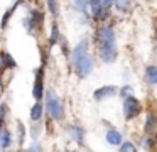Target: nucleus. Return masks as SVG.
I'll return each mask as SVG.
<instances>
[{
    "label": "nucleus",
    "mask_w": 157,
    "mask_h": 152,
    "mask_svg": "<svg viewBox=\"0 0 157 152\" xmlns=\"http://www.w3.org/2000/svg\"><path fill=\"white\" fill-rule=\"evenodd\" d=\"M96 44L100 47V56L105 63H112L117 57L115 47V32L112 27H101L96 32Z\"/></svg>",
    "instance_id": "obj_1"
},
{
    "label": "nucleus",
    "mask_w": 157,
    "mask_h": 152,
    "mask_svg": "<svg viewBox=\"0 0 157 152\" xmlns=\"http://www.w3.org/2000/svg\"><path fill=\"white\" fill-rule=\"evenodd\" d=\"M46 107H48V111L54 120H61L64 117V108H63V103L59 100V96L54 93L52 90H48L46 93Z\"/></svg>",
    "instance_id": "obj_2"
},
{
    "label": "nucleus",
    "mask_w": 157,
    "mask_h": 152,
    "mask_svg": "<svg viewBox=\"0 0 157 152\" xmlns=\"http://www.w3.org/2000/svg\"><path fill=\"white\" fill-rule=\"evenodd\" d=\"M73 64H75L76 71H78V74L81 78L88 76V74L91 73V69H93V61H91V57H90L88 54H83V56L73 59Z\"/></svg>",
    "instance_id": "obj_3"
},
{
    "label": "nucleus",
    "mask_w": 157,
    "mask_h": 152,
    "mask_svg": "<svg viewBox=\"0 0 157 152\" xmlns=\"http://www.w3.org/2000/svg\"><path fill=\"white\" fill-rule=\"evenodd\" d=\"M140 111V101L133 96H125L123 100V115H125L127 120H132L139 115Z\"/></svg>",
    "instance_id": "obj_4"
},
{
    "label": "nucleus",
    "mask_w": 157,
    "mask_h": 152,
    "mask_svg": "<svg viewBox=\"0 0 157 152\" xmlns=\"http://www.w3.org/2000/svg\"><path fill=\"white\" fill-rule=\"evenodd\" d=\"M44 69L42 68H39L37 71H36V81H34V90H32V95H34L36 100H41L42 95H44Z\"/></svg>",
    "instance_id": "obj_5"
},
{
    "label": "nucleus",
    "mask_w": 157,
    "mask_h": 152,
    "mask_svg": "<svg viewBox=\"0 0 157 152\" xmlns=\"http://www.w3.org/2000/svg\"><path fill=\"white\" fill-rule=\"evenodd\" d=\"M115 93H117L115 86H103V88H98V90L93 93V96H95V100L101 101V100H105V98H108V96H113Z\"/></svg>",
    "instance_id": "obj_6"
},
{
    "label": "nucleus",
    "mask_w": 157,
    "mask_h": 152,
    "mask_svg": "<svg viewBox=\"0 0 157 152\" xmlns=\"http://www.w3.org/2000/svg\"><path fill=\"white\" fill-rule=\"evenodd\" d=\"M0 66H2V69H5V68H15L17 63H15L14 57H12L9 53L2 51V53H0Z\"/></svg>",
    "instance_id": "obj_7"
},
{
    "label": "nucleus",
    "mask_w": 157,
    "mask_h": 152,
    "mask_svg": "<svg viewBox=\"0 0 157 152\" xmlns=\"http://www.w3.org/2000/svg\"><path fill=\"white\" fill-rule=\"evenodd\" d=\"M106 142L108 144H112V145H118V144H122V135H120V132H117V130H108L106 132Z\"/></svg>",
    "instance_id": "obj_8"
},
{
    "label": "nucleus",
    "mask_w": 157,
    "mask_h": 152,
    "mask_svg": "<svg viewBox=\"0 0 157 152\" xmlns=\"http://www.w3.org/2000/svg\"><path fill=\"white\" fill-rule=\"evenodd\" d=\"M19 3H21V0H17V2H15L14 5H12L10 9H9L7 12L4 14V17H2V24H0V27H2V29H5V27H7V24H9V19H10V17H12V14L15 12V9L19 7Z\"/></svg>",
    "instance_id": "obj_9"
},
{
    "label": "nucleus",
    "mask_w": 157,
    "mask_h": 152,
    "mask_svg": "<svg viewBox=\"0 0 157 152\" xmlns=\"http://www.w3.org/2000/svg\"><path fill=\"white\" fill-rule=\"evenodd\" d=\"M41 117H42V103L37 100V103H36L34 107L31 108V120L37 122Z\"/></svg>",
    "instance_id": "obj_10"
},
{
    "label": "nucleus",
    "mask_w": 157,
    "mask_h": 152,
    "mask_svg": "<svg viewBox=\"0 0 157 152\" xmlns=\"http://www.w3.org/2000/svg\"><path fill=\"white\" fill-rule=\"evenodd\" d=\"M10 142H12L10 132H9V130H2V135H0V149H9V147H10Z\"/></svg>",
    "instance_id": "obj_11"
},
{
    "label": "nucleus",
    "mask_w": 157,
    "mask_h": 152,
    "mask_svg": "<svg viewBox=\"0 0 157 152\" xmlns=\"http://www.w3.org/2000/svg\"><path fill=\"white\" fill-rule=\"evenodd\" d=\"M145 76H147V81L150 84H155L157 83V68L155 66H149L145 71Z\"/></svg>",
    "instance_id": "obj_12"
},
{
    "label": "nucleus",
    "mask_w": 157,
    "mask_h": 152,
    "mask_svg": "<svg viewBox=\"0 0 157 152\" xmlns=\"http://www.w3.org/2000/svg\"><path fill=\"white\" fill-rule=\"evenodd\" d=\"M69 134L78 140V144H83V128L79 127H69Z\"/></svg>",
    "instance_id": "obj_13"
},
{
    "label": "nucleus",
    "mask_w": 157,
    "mask_h": 152,
    "mask_svg": "<svg viewBox=\"0 0 157 152\" xmlns=\"http://www.w3.org/2000/svg\"><path fill=\"white\" fill-rule=\"evenodd\" d=\"M59 37V30H58V25L56 24H52V32H51V39H49V44H56V41H58Z\"/></svg>",
    "instance_id": "obj_14"
},
{
    "label": "nucleus",
    "mask_w": 157,
    "mask_h": 152,
    "mask_svg": "<svg viewBox=\"0 0 157 152\" xmlns=\"http://www.w3.org/2000/svg\"><path fill=\"white\" fill-rule=\"evenodd\" d=\"M48 7L52 15H58V3H56V0H48Z\"/></svg>",
    "instance_id": "obj_15"
},
{
    "label": "nucleus",
    "mask_w": 157,
    "mask_h": 152,
    "mask_svg": "<svg viewBox=\"0 0 157 152\" xmlns=\"http://www.w3.org/2000/svg\"><path fill=\"white\" fill-rule=\"evenodd\" d=\"M75 9L83 12V10L86 9V0H75Z\"/></svg>",
    "instance_id": "obj_16"
},
{
    "label": "nucleus",
    "mask_w": 157,
    "mask_h": 152,
    "mask_svg": "<svg viewBox=\"0 0 157 152\" xmlns=\"http://www.w3.org/2000/svg\"><path fill=\"white\" fill-rule=\"evenodd\" d=\"M152 127H154V118H152V115H147V123H145V130H147V132H150V130H152Z\"/></svg>",
    "instance_id": "obj_17"
},
{
    "label": "nucleus",
    "mask_w": 157,
    "mask_h": 152,
    "mask_svg": "<svg viewBox=\"0 0 157 152\" xmlns=\"http://www.w3.org/2000/svg\"><path fill=\"white\" fill-rule=\"evenodd\" d=\"M93 17H101V7H100V3H96V5H93Z\"/></svg>",
    "instance_id": "obj_18"
},
{
    "label": "nucleus",
    "mask_w": 157,
    "mask_h": 152,
    "mask_svg": "<svg viewBox=\"0 0 157 152\" xmlns=\"http://www.w3.org/2000/svg\"><path fill=\"white\" fill-rule=\"evenodd\" d=\"M120 150L125 152V150H135V147H133L130 142H125V144H122V147H120Z\"/></svg>",
    "instance_id": "obj_19"
},
{
    "label": "nucleus",
    "mask_w": 157,
    "mask_h": 152,
    "mask_svg": "<svg viewBox=\"0 0 157 152\" xmlns=\"http://www.w3.org/2000/svg\"><path fill=\"white\" fill-rule=\"evenodd\" d=\"M117 0H103V3H105L106 7H110V5H113V3H115Z\"/></svg>",
    "instance_id": "obj_20"
},
{
    "label": "nucleus",
    "mask_w": 157,
    "mask_h": 152,
    "mask_svg": "<svg viewBox=\"0 0 157 152\" xmlns=\"http://www.w3.org/2000/svg\"><path fill=\"white\" fill-rule=\"evenodd\" d=\"M127 93H130V86H125V88L122 90V95H123V96H125Z\"/></svg>",
    "instance_id": "obj_21"
},
{
    "label": "nucleus",
    "mask_w": 157,
    "mask_h": 152,
    "mask_svg": "<svg viewBox=\"0 0 157 152\" xmlns=\"http://www.w3.org/2000/svg\"><path fill=\"white\" fill-rule=\"evenodd\" d=\"M88 2L91 3V5H96V3H100V2H101V0H88Z\"/></svg>",
    "instance_id": "obj_22"
},
{
    "label": "nucleus",
    "mask_w": 157,
    "mask_h": 152,
    "mask_svg": "<svg viewBox=\"0 0 157 152\" xmlns=\"http://www.w3.org/2000/svg\"><path fill=\"white\" fill-rule=\"evenodd\" d=\"M31 150H41V147H39V145H32Z\"/></svg>",
    "instance_id": "obj_23"
}]
</instances>
